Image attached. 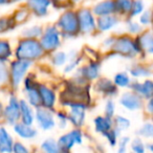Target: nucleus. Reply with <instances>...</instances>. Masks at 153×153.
<instances>
[{"label":"nucleus","mask_w":153,"mask_h":153,"mask_svg":"<svg viewBox=\"0 0 153 153\" xmlns=\"http://www.w3.org/2000/svg\"><path fill=\"white\" fill-rule=\"evenodd\" d=\"M44 51H45L41 45L40 41H38L37 39L25 38L19 42L16 48L15 56L17 59L33 62L40 59Z\"/></svg>","instance_id":"1"},{"label":"nucleus","mask_w":153,"mask_h":153,"mask_svg":"<svg viewBox=\"0 0 153 153\" xmlns=\"http://www.w3.org/2000/svg\"><path fill=\"white\" fill-rule=\"evenodd\" d=\"M57 26L60 32L68 37L74 36L80 30L78 14L72 11H66L61 15L57 22Z\"/></svg>","instance_id":"2"},{"label":"nucleus","mask_w":153,"mask_h":153,"mask_svg":"<svg viewBox=\"0 0 153 153\" xmlns=\"http://www.w3.org/2000/svg\"><path fill=\"white\" fill-rule=\"evenodd\" d=\"M40 43L45 51H53L61 44V32L56 26H47L41 36Z\"/></svg>","instance_id":"3"},{"label":"nucleus","mask_w":153,"mask_h":153,"mask_svg":"<svg viewBox=\"0 0 153 153\" xmlns=\"http://www.w3.org/2000/svg\"><path fill=\"white\" fill-rule=\"evenodd\" d=\"M32 61L27 60H20L18 59L17 61H13L10 67V79H11L12 85L17 88L24 79L26 72L32 66Z\"/></svg>","instance_id":"4"},{"label":"nucleus","mask_w":153,"mask_h":153,"mask_svg":"<svg viewBox=\"0 0 153 153\" xmlns=\"http://www.w3.org/2000/svg\"><path fill=\"white\" fill-rule=\"evenodd\" d=\"M140 44L133 41L129 37H121L114 40L112 49L115 53L126 56V57H133L138 53Z\"/></svg>","instance_id":"5"},{"label":"nucleus","mask_w":153,"mask_h":153,"mask_svg":"<svg viewBox=\"0 0 153 153\" xmlns=\"http://www.w3.org/2000/svg\"><path fill=\"white\" fill-rule=\"evenodd\" d=\"M83 143V133L80 129H74L68 133L62 135L58 140V145L60 147V150L63 152H67L72 149V147L76 145H81Z\"/></svg>","instance_id":"6"},{"label":"nucleus","mask_w":153,"mask_h":153,"mask_svg":"<svg viewBox=\"0 0 153 153\" xmlns=\"http://www.w3.org/2000/svg\"><path fill=\"white\" fill-rule=\"evenodd\" d=\"M76 14H78V19H79L80 32L84 34H89L96 30L97 20L94 16V12L87 9H82Z\"/></svg>","instance_id":"7"},{"label":"nucleus","mask_w":153,"mask_h":153,"mask_svg":"<svg viewBox=\"0 0 153 153\" xmlns=\"http://www.w3.org/2000/svg\"><path fill=\"white\" fill-rule=\"evenodd\" d=\"M70 107L69 113H68V119L69 122L74 125L76 128H80L84 125L86 115V104L85 103H71L68 105Z\"/></svg>","instance_id":"8"},{"label":"nucleus","mask_w":153,"mask_h":153,"mask_svg":"<svg viewBox=\"0 0 153 153\" xmlns=\"http://www.w3.org/2000/svg\"><path fill=\"white\" fill-rule=\"evenodd\" d=\"M3 115L7 124L15 125L21 119V110H20V101L15 96H12L9 100V104L3 110Z\"/></svg>","instance_id":"9"},{"label":"nucleus","mask_w":153,"mask_h":153,"mask_svg":"<svg viewBox=\"0 0 153 153\" xmlns=\"http://www.w3.org/2000/svg\"><path fill=\"white\" fill-rule=\"evenodd\" d=\"M36 121L40 129L47 131L51 130L56 126L55 117L51 109L45 108V107H37L36 111Z\"/></svg>","instance_id":"10"},{"label":"nucleus","mask_w":153,"mask_h":153,"mask_svg":"<svg viewBox=\"0 0 153 153\" xmlns=\"http://www.w3.org/2000/svg\"><path fill=\"white\" fill-rule=\"evenodd\" d=\"M120 103L128 110H137L143 106L142 97L136 92H126L120 99Z\"/></svg>","instance_id":"11"},{"label":"nucleus","mask_w":153,"mask_h":153,"mask_svg":"<svg viewBox=\"0 0 153 153\" xmlns=\"http://www.w3.org/2000/svg\"><path fill=\"white\" fill-rule=\"evenodd\" d=\"M39 92H40L41 98V106L53 109L56 105V100H57L55 91L45 85H39Z\"/></svg>","instance_id":"12"},{"label":"nucleus","mask_w":153,"mask_h":153,"mask_svg":"<svg viewBox=\"0 0 153 153\" xmlns=\"http://www.w3.org/2000/svg\"><path fill=\"white\" fill-rule=\"evenodd\" d=\"M51 0H27V7L35 15L39 17L47 15Z\"/></svg>","instance_id":"13"},{"label":"nucleus","mask_w":153,"mask_h":153,"mask_svg":"<svg viewBox=\"0 0 153 153\" xmlns=\"http://www.w3.org/2000/svg\"><path fill=\"white\" fill-rule=\"evenodd\" d=\"M101 71V65L98 62H90L88 65L84 66L83 68L78 71V76H83L86 81H91L99 78Z\"/></svg>","instance_id":"14"},{"label":"nucleus","mask_w":153,"mask_h":153,"mask_svg":"<svg viewBox=\"0 0 153 153\" xmlns=\"http://www.w3.org/2000/svg\"><path fill=\"white\" fill-rule=\"evenodd\" d=\"M94 15L97 16H107V15H112V14L117 13L115 11V2L114 0H104L101 2L97 3L94 7L92 10Z\"/></svg>","instance_id":"15"},{"label":"nucleus","mask_w":153,"mask_h":153,"mask_svg":"<svg viewBox=\"0 0 153 153\" xmlns=\"http://www.w3.org/2000/svg\"><path fill=\"white\" fill-rule=\"evenodd\" d=\"M14 131L18 136H20L21 138H24V140H32V138L36 137L37 134H38L37 130L35 128H33L32 125L24 124L23 122L16 123L14 125Z\"/></svg>","instance_id":"16"},{"label":"nucleus","mask_w":153,"mask_h":153,"mask_svg":"<svg viewBox=\"0 0 153 153\" xmlns=\"http://www.w3.org/2000/svg\"><path fill=\"white\" fill-rule=\"evenodd\" d=\"M131 88L134 92L143 98L150 99L153 97V82L147 80L144 83H134L131 85Z\"/></svg>","instance_id":"17"},{"label":"nucleus","mask_w":153,"mask_h":153,"mask_svg":"<svg viewBox=\"0 0 153 153\" xmlns=\"http://www.w3.org/2000/svg\"><path fill=\"white\" fill-rule=\"evenodd\" d=\"M96 89L97 91L101 92L104 96L108 97H113L117 94V85L114 83L110 81L108 79H100L96 84Z\"/></svg>","instance_id":"18"},{"label":"nucleus","mask_w":153,"mask_h":153,"mask_svg":"<svg viewBox=\"0 0 153 153\" xmlns=\"http://www.w3.org/2000/svg\"><path fill=\"white\" fill-rule=\"evenodd\" d=\"M14 140L3 126H0V152H13Z\"/></svg>","instance_id":"19"},{"label":"nucleus","mask_w":153,"mask_h":153,"mask_svg":"<svg viewBox=\"0 0 153 153\" xmlns=\"http://www.w3.org/2000/svg\"><path fill=\"white\" fill-rule=\"evenodd\" d=\"M119 23V20L114 15H107V16H100L97 20V27L101 32H107L114 27Z\"/></svg>","instance_id":"20"},{"label":"nucleus","mask_w":153,"mask_h":153,"mask_svg":"<svg viewBox=\"0 0 153 153\" xmlns=\"http://www.w3.org/2000/svg\"><path fill=\"white\" fill-rule=\"evenodd\" d=\"M32 105L27 101H20V110H21V121L24 124L32 125L35 121V113L32 108Z\"/></svg>","instance_id":"21"},{"label":"nucleus","mask_w":153,"mask_h":153,"mask_svg":"<svg viewBox=\"0 0 153 153\" xmlns=\"http://www.w3.org/2000/svg\"><path fill=\"white\" fill-rule=\"evenodd\" d=\"M94 128L96 131L99 133H106L107 131H109L110 129L113 128V122L111 120V117H97L94 121Z\"/></svg>","instance_id":"22"},{"label":"nucleus","mask_w":153,"mask_h":153,"mask_svg":"<svg viewBox=\"0 0 153 153\" xmlns=\"http://www.w3.org/2000/svg\"><path fill=\"white\" fill-rule=\"evenodd\" d=\"M12 56V47L7 40L0 39V62H7Z\"/></svg>","instance_id":"23"},{"label":"nucleus","mask_w":153,"mask_h":153,"mask_svg":"<svg viewBox=\"0 0 153 153\" xmlns=\"http://www.w3.org/2000/svg\"><path fill=\"white\" fill-rule=\"evenodd\" d=\"M41 150L46 153H58L60 152V147L58 142H56L53 138H47L41 144Z\"/></svg>","instance_id":"24"},{"label":"nucleus","mask_w":153,"mask_h":153,"mask_svg":"<svg viewBox=\"0 0 153 153\" xmlns=\"http://www.w3.org/2000/svg\"><path fill=\"white\" fill-rule=\"evenodd\" d=\"M115 11L120 14H128L131 11L133 0H114Z\"/></svg>","instance_id":"25"},{"label":"nucleus","mask_w":153,"mask_h":153,"mask_svg":"<svg viewBox=\"0 0 153 153\" xmlns=\"http://www.w3.org/2000/svg\"><path fill=\"white\" fill-rule=\"evenodd\" d=\"M140 47L146 49L148 53H153V35L152 34H147L143 35L140 38V42H138Z\"/></svg>","instance_id":"26"},{"label":"nucleus","mask_w":153,"mask_h":153,"mask_svg":"<svg viewBox=\"0 0 153 153\" xmlns=\"http://www.w3.org/2000/svg\"><path fill=\"white\" fill-rule=\"evenodd\" d=\"M43 34V30L42 27H40V26H30V27H27L26 30H23V37H25V38H32V39H37L41 36H42Z\"/></svg>","instance_id":"27"},{"label":"nucleus","mask_w":153,"mask_h":153,"mask_svg":"<svg viewBox=\"0 0 153 153\" xmlns=\"http://www.w3.org/2000/svg\"><path fill=\"white\" fill-rule=\"evenodd\" d=\"M114 84L119 87H128L130 85V78L126 72H119L114 76Z\"/></svg>","instance_id":"28"},{"label":"nucleus","mask_w":153,"mask_h":153,"mask_svg":"<svg viewBox=\"0 0 153 153\" xmlns=\"http://www.w3.org/2000/svg\"><path fill=\"white\" fill-rule=\"evenodd\" d=\"M120 130H117V128H112L110 129L109 131H107L106 133H104L103 135L106 137V140H108L109 145L111 147H114L117 143V137H119V134H120Z\"/></svg>","instance_id":"29"},{"label":"nucleus","mask_w":153,"mask_h":153,"mask_svg":"<svg viewBox=\"0 0 153 153\" xmlns=\"http://www.w3.org/2000/svg\"><path fill=\"white\" fill-rule=\"evenodd\" d=\"M114 125L117 130L124 131V130H127L130 127V121L127 117H122V115H117L114 120Z\"/></svg>","instance_id":"30"},{"label":"nucleus","mask_w":153,"mask_h":153,"mask_svg":"<svg viewBox=\"0 0 153 153\" xmlns=\"http://www.w3.org/2000/svg\"><path fill=\"white\" fill-rule=\"evenodd\" d=\"M68 60V57L65 53L63 51H57L55 53V55L53 56L51 62L55 66H62L66 63V61Z\"/></svg>","instance_id":"31"},{"label":"nucleus","mask_w":153,"mask_h":153,"mask_svg":"<svg viewBox=\"0 0 153 153\" xmlns=\"http://www.w3.org/2000/svg\"><path fill=\"white\" fill-rule=\"evenodd\" d=\"M10 79V71L7 66L5 65V62H0V85H3L7 83Z\"/></svg>","instance_id":"32"},{"label":"nucleus","mask_w":153,"mask_h":153,"mask_svg":"<svg viewBox=\"0 0 153 153\" xmlns=\"http://www.w3.org/2000/svg\"><path fill=\"white\" fill-rule=\"evenodd\" d=\"M131 74L135 78H140V76H148L151 74L150 70L146 67H143V66H136V67L132 68L130 70Z\"/></svg>","instance_id":"33"},{"label":"nucleus","mask_w":153,"mask_h":153,"mask_svg":"<svg viewBox=\"0 0 153 153\" xmlns=\"http://www.w3.org/2000/svg\"><path fill=\"white\" fill-rule=\"evenodd\" d=\"M144 12V2L142 0H133V4H132L130 15L131 16H137Z\"/></svg>","instance_id":"34"},{"label":"nucleus","mask_w":153,"mask_h":153,"mask_svg":"<svg viewBox=\"0 0 153 153\" xmlns=\"http://www.w3.org/2000/svg\"><path fill=\"white\" fill-rule=\"evenodd\" d=\"M80 61H81V58L80 57L70 58L67 65H66L65 68H64V72H70V71H72V70H74L76 67H78V65L80 64Z\"/></svg>","instance_id":"35"},{"label":"nucleus","mask_w":153,"mask_h":153,"mask_svg":"<svg viewBox=\"0 0 153 153\" xmlns=\"http://www.w3.org/2000/svg\"><path fill=\"white\" fill-rule=\"evenodd\" d=\"M57 119H58V126L60 127V129H65L67 123L69 121L68 119V114H66L63 111H60L57 113Z\"/></svg>","instance_id":"36"},{"label":"nucleus","mask_w":153,"mask_h":153,"mask_svg":"<svg viewBox=\"0 0 153 153\" xmlns=\"http://www.w3.org/2000/svg\"><path fill=\"white\" fill-rule=\"evenodd\" d=\"M13 19L12 18H1L0 19V34L9 30L13 27Z\"/></svg>","instance_id":"37"},{"label":"nucleus","mask_w":153,"mask_h":153,"mask_svg":"<svg viewBox=\"0 0 153 153\" xmlns=\"http://www.w3.org/2000/svg\"><path fill=\"white\" fill-rule=\"evenodd\" d=\"M152 132H153V125L150 123H147L138 130V134L140 136H144V137H150L152 136Z\"/></svg>","instance_id":"38"},{"label":"nucleus","mask_w":153,"mask_h":153,"mask_svg":"<svg viewBox=\"0 0 153 153\" xmlns=\"http://www.w3.org/2000/svg\"><path fill=\"white\" fill-rule=\"evenodd\" d=\"M114 110H115V105L114 102L112 100H108L105 105V115L109 117H112L114 115Z\"/></svg>","instance_id":"39"},{"label":"nucleus","mask_w":153,"mask_h":153,"mask_svg":"<svg viewBox=\"0 0 153 153\" xmlns=\"http://www.w3.org/2000/svg\"><path fill=\"white\" fill-rule=\"evenodd\" d=\"M131 149L134 152L142 153L145 151V146L140 138H135V140H132V143H131Z\"/></svg>","instance_id":"40"},{"label":"nucleus","mask_w":153,"mask_h":153,"mask_svg":"<svg viewBox=\"0 0 153 153\" xmlns=\"http://www.w3.org/2000/svg\"><path fill=\"white\" fill-rule=\"evenodd\" d=\"M27 17H28V12L26 10H20V11H18L15 14L14 20H15V22H23L25 21Z\"/></svg>","instance_id":"41"},{"label":"nucleus","mask_w":153,"mask_h":153,"mask_svg":"<svg viewBox=\"0 0 153 153\" xmlns=\"http://www.w3.org/2000/svg\"><path fill=\"white\" fill-rule=\"evenodd\" d=\"M152 21V13L150 11H146L144 13H142V16L140 18V22L142 24H145V25H148V24L151 23Z\"/></svg>","instance_id":"42"},{"label":"nucleus","mask_w":153,"mask_h":153,"mask_svg":"<svg viewBox=\"0 0 153 153\" xmlns=\"http://www.w3.org/2000/svg\"><path fill=\"white\" fill-rule=\"evenodd\" d=\"M127 28L131 34H138L142 30V26L137 23V22L134 21H129L127 24Z\"/></svg>","instance_id":"43"},{"label":"nucleus","mask_w":153,"mask_h":153,"mask_svg":"<svg viewBox=\"0 0 153 153\" xmlns=\"http://www.w3.org/2000/svg\"><path fill=\"white\" fill-rule=\"evenodd\" d=\"M13 152H16V153H27L28 149L26 148L24 145H22L21 143H14Z\"/></svg>","instance_id":"44"},{"label":"nucleus","mask_w":153,"mask_h":153,"mask_svg":"<svg viewBox=\"0 0 153 153\" xmlns=\"http://www.w3.org/2000/svg\"><path fill=\"white\" fill-rule=\"evenodd\" d=\"M129 142H130V138L127 137V136L126 137H122L119 143V152H125Z\"/></svg>","instance_id":"45"},{"label":"nucleus","mask_w":153,"mask_h":153,"mask_svg":"<svg viewBox=\"0 0 153 153\" xmlns=\"http://www.w3.org/2000/svg\"><path fill=\"white\" fill-rule=\"evenodd\" d=\"M147 110H148L149 113H153V97L150 98V101L147 105Z\"/></svg>","instance_id":"46"},{"label":"nucleus","mask_w":153,"mask_h":153,"mask_svg":"<svg viewBox=\"0 0 153 153\" xmlns=\"http://www.w3.org/2000/svg\"><path fill=\"white\" fill-rule=\"evenodd\" d=\"M9 2H10V0H0V7H1V5L7 4Z\"/></svg>","instance_id":"47"},{"label":"nucleus","mask_w":153,"mask_h":153,"mask_svg":"<svg viewBox=\"0 0 153 153\" xmlns=\"http://www.w3.org/2000/svg\"><path fill=\"white\" fill-rule=\"evenodd\" d=\"M148 148H149V150L152 151V152H153V144H150V145H149Z\"/></svg>","instance_id":"48"},{"label":"nucleus","mask_w":153,"mask_h":153,"mask_svg":"<svg viewBox=\"0 0 153 153\" xmlns=\"http://www.w3.org/2000/svg\"><path fill=\"white\" fill-rule=\"evenodd\" d=\"M71 1H72L74 3H79L80 1H81V0H71Z\"/></svg>","instance_id":"49"},{"label":"nucleus","mask_w":153,"mask_h":153,"mask_svg":"<svg viewBox=\"0 0 153 153\" xmlns=\"http://www.w3.org/2000/svg\"><path fill=\"white\" fill-rule=\"evenodd\" d=\"M10 1H21V0H10Z\"/></svg>","instance_id":"50"},{"label":"nucleus","mask_w":153,"mask_h":153,"mask_svg":"<svg viewBox=\"0 0 153 153\" xmlns=\"http://www.w3.org/2000/svg\"><path fill=\"white\" fill-rule=\"evenodd\" d=\"M56 1H59V2H62V1H64V0H56Z\"/></svg>","instance_id":"51"},{"label":"nucleus","mask_w":153,"mask_h":153,"mask_svg":"<svg viewBox=\"0 0 153 153\" xmlns=\"http://www.w3.org/2000/svg\"><path fill=\"white\" fill-rule=\"evenodd\" d=\"M0 110H1V104H0Z\"/></svg>","instance_id":"52"}]
</instances>
